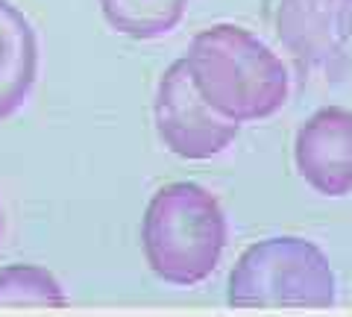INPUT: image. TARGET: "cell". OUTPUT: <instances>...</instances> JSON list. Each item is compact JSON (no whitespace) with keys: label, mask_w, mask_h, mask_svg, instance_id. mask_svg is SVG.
I'll return each mask as SVG.
<instances>
[{"label":"cell","mask_w":352,"mask_h":317,"mask_svg":"<svg viewBox=\"0 0 352 317\" xmlns=\"http://www.w3.org/2000/svg\"><path fill=\"white\" fill-rule=\"evenodd\" d=\"M276 36L300 74H338L352 39V0H279Z\"/></svg>","instance_id":"obj_5"},{"label":"cell","mask_w":352,"mask_h":317,"mask_svg":"<svg viewBox=\"0 0 352 317\" xmlns=\"http://www.w3.org/2000/svg\"><path fill=\"white\" fill-rule=\"evenodd\" d=\"M153 121L162 144L173 156L188 162L220 156L241 133V124L217 115L200 97L185 59H176L159 76L156 97H153Z\"/></svg>","instance_id":"obj_4"},{"label":"cell","mask_w":352,"mask_h":317,"mask_svg":"<svg viewBox=\"0 0 352 317\" xmlns=\"http://www.w3.org/2000/svg\"><path fill=\"white\" fill-rule=\"evenodd\" d=\"M38 80V36L12 0H0V121L30 100Z\"/></svg>","instance_id":"obj_7"},{"label":"cell","mask_w":352,"mask_h":317,"mask_svg":"<svg viewBox=\"0 0 352 317\" xmlns=\"http://www.w3.org/2000/svg\"><path fill=\"white\" fill-rule=\"evenodd\" d=\"M65 305H68L65 288L47 267H0V309H65Z\"/></svg>","instance_id":"obj_9"},{"label":"cell","mask_w":352,"mask_h":317,"mask_svg":"<svg viewBox=\"0 0 352 317\" xmlns=\"http://www.w3.org/2000/svg\"><path fill=\"white\" fill-rule=\"evenodd\" d=\"M0 235H3V212H0Z\"/></svg>","instance_id":"obj_10"},{"label":"cell","mask_w":352,"mask_h":317,"mask_svg":"<svg viewBox=\"0 0 352 317\" xmlns=\"http://www.w3.org/2000/svg\"><path fill=\"white\" fill-rule=\"evenodd\" d=\"M106 24L135 41L168 36L185 18L188 0H97Z\"/></svg>","instance_id":"obj_8"},{"label":"cell","mask_w":352,"mask_h":317,"mask_svg":"<svg viewBox=\"0 0 352 317\" xmlns=\"http://www.w3.org/2000/svg\"><path fill=\"white\" fill-rule=\"evenodd\" d=\"M294 165L317 194H352V109L323 106L308 115L294 138Z\"/></svg>","instance_id":"obj_6"},{"label":"cell","mask_w":352,"mask_h":317,"mask_svg":"<svg viewBox=\"0 0 352 317\" xmlns=\"http://www.w3.org/2000/svg\"><path fill=\"white\" fill-rule=\"evenodd\" d=\"M226 247V215L200 182H170L150 197L141 250L150 270L176 288L206 282Z\"/></svg>","instance_id":"obj_2"},{"label":"cell","mask_w":352,"mask_h":317,"mask_svg":"<svg viewBox=\"0 0 352 317\" xmlns=\"http://www.w3.org/2000/svg\"><path fill=\"white\" fill-rule=\"evenodd\" d=\"M182 59L203 100L235 124L264 121L288 103L291 76L285 62L238 24L200 30Z\"/></svg>","instance_id":"obj_1"},{"label":"cell","mask_w":352,"mask_h":317,"mask_svg":"<svg viewBox=\"0 0 352 317\" xmlns=\"http://www.w3.org/2000/svg\"><path fill=\"white\" fill-rule=\"evenodd\" d=\"M335 300L329 256L308 238H264L247 247L229 273L232 309H332Z\"/></svg>","instance_id":"obj_3"}]
</instances>
